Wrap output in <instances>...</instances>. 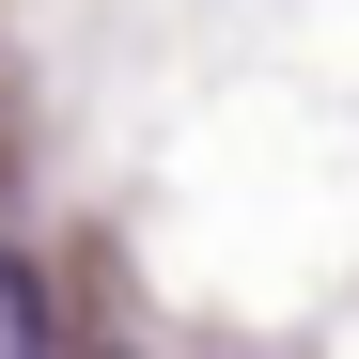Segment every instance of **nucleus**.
Instances as JSON below:
<instances>
[{
  "label": "nucleus",
  "instance_id": "obj_1",
  "mask_svg": "<svg viewBox=\"0 0 359 359\" xmlns=\"http://www.w3.org/2000/svg\"><path fill=\"white\" fill-rule=\"evenodd\" d=\"M63 328H47V281H32V250H0V359H47Z\"/></svg>",
  "mask_w": 359,
  "mask_h": 359
}]
</instances>
